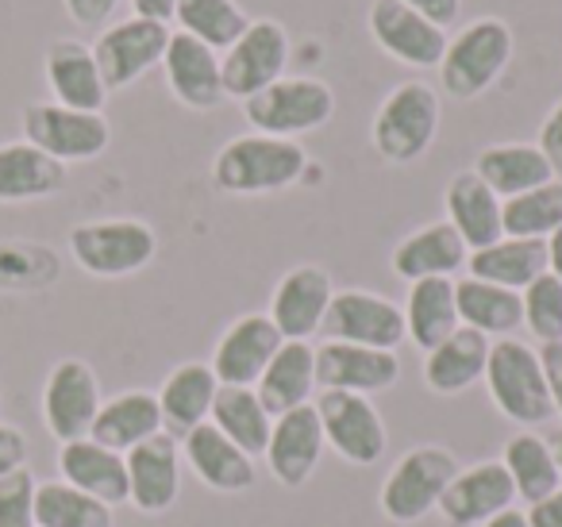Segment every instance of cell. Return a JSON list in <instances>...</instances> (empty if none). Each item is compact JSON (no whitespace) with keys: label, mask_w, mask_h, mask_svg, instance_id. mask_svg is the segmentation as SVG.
<instances>
[{"label":"cell","mask_w":562,"mask_h":527,"mask_svg":"<svg viewBox=\"0 0 562 527\" xmlns=\"http://www.w3.org/2000/svg\"><path fill=\"white\" fill-rule=\"evenodd\" d=\"M308 173V155L297 139L235 135L212 158V186L227 197H270L293 189Z\"/></svg>","instance_id":"cell-1"},{"label":"cell","mask_w":562,"mask_h":527,"mask_svg":"<svg viewBox=\"0 0 562 527\" xmlns=\"http://www.w3.org/2000/svg\"><path fill=\"white\" fill-rule=\"evenodd\" d=\"M513 27L497 16H477L462 27L454 40H447L443 63H439V78H443V93L451 101H477L501 81V74L513 63Z\"/></svg>","instance_id":"cell-2"},{"label":"cell","mask_w":562,"mask_h":527,"mask_svg":"<svg viewBox=\"0 0 562 527\" xmlns=\"http://www.w3.org/2000/svg\"><path fill=\"white\" fill-rule=\"evenodd\" d=\"M439 93L428 81H401L378 104L370 143L390 166H413L431 150L439 135Z\"/></svg>","instance_id":"cell-3"},{"label":"cell","mask_w":562,"mask_h":527,"mask_svg":"<svg viewBox=\"0 0 562 527\" xmlns=\"http://www.w3.org/2000/svg\"><path fill=\"white\" fill-rule=\"evenodd\" d=\"M70 258L89 273V278H132L147 270L158 255V235L147 220L135 216H109V220H86L70 227Z\"/></svg>","instance_id":"cell-4"},{"label":"cell","mask_w":562,"mask_h":527,"mask_svg":"<svg viewBox=\"0 0 562 527\" xmlns=\"http://www.w3.org/2000/svg\"><path fill=\"white\" fill-rule=\"evenodd\" d=\"M485 389H490L493 408L520 427H539L554 416L551 389L543 378L539 350L520 339H493L490 362H485Z\"/></svg>","instance_id":"cell-5"},{"label":"cell","mask_w":562,"mask_h":527,"mask_svg":"<svg viewBox=\"0 0 562 527\" xmlns=\"http://www.w3.org/2000/svg\"><path fill=\"white\" fill-rule=\"evenodd\" d=\"M459 473V458L447 447H413L393 462L378 489V508L390 524L413 527L439 508V496Z\"/></svg>","instance_id":"cell-6"},{"label":"cell","mask_w":562,"mask_h":527,"mask_svg":"<svg viewBox=\"0 0 562 527\" xmlns=\"http://www.w3.org/2000/svg\"><path fill=\"white\" fill-rule=\"evenodd\" d=\"M336 116V93L321 78H285L266 86L250 101H243V120L250 132L278 135V139H301L308 132H321Z\"/></svg>","instance_id":"cell-7"},{"label":"cell","mask_w":562,"mask_h":527,"mask_svg":"<svg viewBox=\"0 0 562 527\" xmlns=\"http://www.w3.org/2000/svg\"><path fill=\"white\" fill-rule=\"evenodd\" d=\"M20 127H24V139L32 143V147L58 158L63 166L93 162L112 143V127H109V120H104V112H78L55 101L27 104V109L20 112Z\"/></svg>","instance_id":"cell-8"},{"label":"cell","mask_w":562,"mask_h":527,"mask_svg":"<svg viewBox=\"0 0 562 527\" xmlns=\"http://www.w3.org/2000/svg\"><path fill=\"white\" fill-rule=\"evenodd\" d=\"M290 55H293V40L278 20H270V16L250 20L247 32L220 55L224 93L232 97V101H250V97L262 93L266 86L285 78Z\"/></svg>","instance_id":"cell-9"},{"label":"cell","mask_w":562,"mask_h":527,"mask_svg":"<svg viewBox=\"0 0 562 527\" xmlns=\"http://www.w3.org/2000/svg\"><path fill=\"white\" fill-rule=\"evenodd\" d=\"M313 404L324 427V442H328L344 462L359 466V470L382 462L385 447H390V431H385L382 412L374 408L370 396L321 389V396H316Z\"/></svg>","instance_id":"cell-10"},{"label":"cell","mask_w":562,"mask_h":527,"mask_svg":"<svg viewBox=\"0 0 562 527\" xmlns=\"http://www.w3.org/2000/svg\"><path fill=\"white\" fill-rule=\"evenodd\" d=\"M43 424L58 442L89 439L101 412V378L86 358H58L43 381Z\"/></svg>","instance_id":"cell-11"},{"label":"cell","mask_w":562,"mask_h":527,"mask_svg":"<svg viewBox=\"0 0 562 527\" xmlns=\"http://www.w3.org/2000/svg\"><path fill=\"white\" fill-rule=\"evenodd\" d=\"M321 335L331 343H355V347L374 350H397L408 339L401 304L370 289H336Z\"/></svg>","instance_id":"cell-12"},{"label":"cell","mask_w":562,"mask_h":527,"mask_svg":"<svg viewBox=\"0 0 562 527\" xmlns=\"http://www.w3.org/2000/svg\"><path fill=\"white\" fill-rule=\"evenodd\" d=\"M166 43H170V27L155 24V20H116L109 24L93 43V58L101 66V78L109 93L132 89L139 78H147L155 66H162Z\"/></svg>","instance_id":"cell-13"},{"label":"cell","mask_w":562,"mask_h":527,"mask_svg":"<svg viewBox=\"0 0 562 527\" xmlns=\"http://www.w3.org/2000/svg\"><path fill=\"white\" fill-rule=\"evenodd\" d=\"M370 40L401 66L413 70H439L447 51V32L413 12L405 0H370L367 12Z\"/></svg>","instance_id":"cell-14"},{"label":"cell","mask_w":562,"mask_h":527,"mask_svg":"<svg viewBox=\"0 0 562 527\" xmlns=\"http://www.w3.org/2000/svg\"><path fill=\"white\" fill-rule=\"evenodd\" d=\"M331 296H336L331 273L324 266L301 262L290 273H281L266 316L273 319V327H278L285 343H308L313 335H321Z\"/></svg>","instance_id":"cell-15"},{"label":"cell","mask_w":562,"mask_h":527,"mask_svg":"<svg viewBox=\"0 0 562 527\" xmlns=\"http://www.w3.org/2000/svg\"><path fill=\"white\" fill-rule=\"evenodd\" d=\"M516 504V489L501 458H485L474 466H459L451 485L439 496V516L447 527H485L493 516Z\"/></svg>","instance_id":"cell-16"},{"label":"cell","mask_w":562,"mask_h":527,"mask_svg":"<svg viewBox=\"0 0 562 527\" xmlns=\"http://www.w3.org/2000/svg\"><path fill=\"white\" fill-rule=\"evenodd\" d=\"M324 450H328V442H324L316 404H305V408H293L285 416H273V431L262 458L278 485L305 489L313 481V473L321 470Z\"/></svg>","instance_id":"cell-17"},{"label":"cell","mask_w":562,"mask_h":527,"mask_svg":"<svg viewBox=\"0 0 562 527\" xmlns=\"http://www.w3.org/2000/svg\"><path fill=\"white\" fill-rule=\"evenodd\" d=\"M127 462V504L143 516H162L181 496V442L158 431L124 455Z\"/></svg>","instance_id":"cell-18"},{"label":"cell","mask_w":562,"mask_h":527,"mask_svg":"<svg viewBox=\"0 0 562 527\" xmlns=\"http://www.w3.org/2000/svg\"><path fill=\"white\" fill-rule=\"evenodd\" d=\"M401 381L397 350L355 347V343L324 339L316 347V389H339V393H390Z\"/></svg>","instance_id":"cell-19"},{"label":"cell","mask_w":562,"mask_h":527,"mask_svg":"<svg viewBox=\"0 0 562 527\" xmlns=\"http://www.w3.org/2000/svg\"><path fill=\"white\" fill-rule=\"evenodd\" d=\"M162 74H166V89L173 93V101L189 112H212L227 101L220 55L186 32H170Z\"/></svg>","instance_id":"cell-20"},{"label":"cell","mask_w":562,"mask_h":527,"mask_svg":"<svg viewBox=\"0 0 562 527\" xmlns=\"http://www.w3.org/2000/svg\"><path fill=\"white\" fill-rule=\"evenodd\" d=\"M281 332L273 327V319L266 312H247L235 324H227V332L216 339L212 350V373L220 385H247L255 389L262 370L270 366V358L281 350Z\"/></svg>","instance_id":"cell-21"},{"label":"cell","mask_w":562,"mask_h":527,"mask_svg":"<svg viewBox=\"0 0 562 527\" xmlns=\"http://www.w3.org/2000/svg\"><path fill=\"white\" fill-rule=\"evenodd\" d=\"M181 462L196 473L201 485H209L212 493L239 496L247 489H255L258 481V458H250L247 450H239L224 431H216L212 424H201L181 439Z\"/></svg>","instance_id":"cell-22"},{"label":"cell","mask_w":562,"mask_h":527,"mask_svg":"<svg viewBox=\"0 0 562 527\" xmlns=\"http://www.w3.org/2000/svg\"><path fill=\"white\" fill-rule=\"evenodd\" d=\"M50 101L78 112H104L109 86L101 78V66L93 58V47L81 40H55L43 58Z\"/></svg>","instance_id":"cell-23"},{"label":"cell","mask_w":562,"mask_h":527,"mask_svg":"<svg viewBox=\"0 0 562 527\" xmlns=\"http://www.w3.org/2000/svg\"><path fill=\"white\" fill-rule=\"evenodd\" d=\"M470 247L462 243V235L454 232L447 220H436V224L416 227L413 235L393 247L390 266L401 281H428V278H454L459 270H467Z\"/></svg>","instance_id":"cell-24"},{"label":"cell","mask_w":562,"mask_h":527,"mask_svg":"<svg viewBox=\"0 0 562 527\" xmlns=\"http://www.w3.org/2000/svg\"><path fill=\"white\" fill-rule=\"evenodd\" d=\"M443 204L447 224L462 235L470 250H482L490 243L505 239V201L474 170H459L447 181Z\"/></svg>","instance_id":"cell-25"},{"label":"cell","mask_w":562,"mask_h":527,"mask_svg":"<svg viewBox=\"0 0 562 527\" xmlns=\"http://www.w3.org/2000/svg\"><path fill=\"white\" fill-rule=\"evenodd\" d=\"M70 181V166L43 155L27 139L0 143V204H35L58 197Z\"/></svg>","instance_id":"cell-26"},{"label":"cell","mask_w":562,"mask_h":527,"mask_svg":"<svg viewBox=\"0 0 562 527\" xmlns=\"http://www.w3.org/2000/svg\"><path fill=\"white\" fill-rule=\"evenodd\" d=\"M58 473L93 501L120 508L127 504V462L120 450L101 447L97 439L58 442Z\"/></svg>","instance_id":"cell-27"},{"label":"cell","mask_w":562,"mask_h":527,"mask_svg":"<svg viewBox=\"0 0 562 527\" xmlns=\"http://www.w3.org/2000/svg\"><path fill=\"white\" fill-rule=\"evenodd\" d=\"M220 381L209 362H181L166 373L158 389V408H162V427L173 439H186L193 427L209 424L212 404H216Z\"/></svg>","instance_id":"cell-28"},{"label":"cell","mask_w":562,"mask_h":527,"mask_svg":"<svg viewBox=\"0 0 562 527\" xmlns=\"http://www.w3.org/2000/svg\"><path fill=\"white\" fill-rule=\"evenodd\" d=\"M258 401L270 416H285L293 408L313 404L316 389V347L313 343H281L255 385Z\"/></svg>","instance_id":"cell-29"},{"label":"cell","mask_w":562,"mask_h":527,"mask_svg":"<svg viewBox=\"0 0 562 527\" xmlns=\"http://www.w3.org/2000/svg\"><path fill=\"white\" fill-rule=\"evenodd\" d=\"M493 339H485L474 327H459L451 339L424 355V385L439 396H459L485 378Z\"/></svg>","instance_id":"cell-30"},{"label":"cell","mask_w":562,"mask_h":527,"mask_svg":"<svg viewBox=\"0 0 562 527\" xmlns=\"http://www.w3.org/2000/svg\"><path fill=\"white\" fill-rule=\"evenodd\" d=\"M158 431H166L158 396L147 393V389H127V393H116L101 404L89 439H97L101 447L127 455V450L139 447V442L155 439Z\"/></svg>","instance_id":"cell-31"},{"label":"cell","mask_w":562,"mask_h":527,"mask_svg":"<svg viewBox=\"0 0 562 527\" xmlns=\"http://www.w3.org/2000/svg\"><path fill=\"white\" fill-rule=\"evenodd\" d=\"M474 173L501 201H513V197L554 181L551 162H547L536 143H490V147L477 150Z\"/></svg>","instance_id":"cell-32"},{"label":"cell","mask_w":562,"mask_h":527,"mask_svg":"<svg viewBox=\"0 0 562 527\" xmlns=\"http://www.w3.org/2000/svg\"><path fill=\"white\" fill-rule=\"evenodd\" d=\"M405 312V335L416 347L428 355L436 350L443 339H451L462 327L459 319V301H454V278H428V281H413L408 296L401 304Z\"/></svg>","instance_id":"cell-33"},{"label":"cell","mask_w":562,"mask_h":527,"mask_svg":"<svg viewBox=\"0 0 562 527\" xmlns=\"http://www.w3.org/2000/svg\"><path fill=\"white\" fill-rule=\"evenodd\" d=\"M467 273L477 281H490V285L513 289L524 293L539 273H547V243L543 239H505L490 243L482 250H470Z\"/></svg>","instance_id":"cell-34"},{"label":"cell","mask_w":562,"mask_h":527,"mask_svg":"<svg viewBox=\"0 0 562 527\" xmlns=\"http://www.w3.org/2000/svg\"><path fill=\"white\" fill-rule=\"evenodd\" d=\"M454 301H459L462 327H474L485 339H508L524 327V304L513 289L490 285L467 273L462 281H454Z\"/></svg>","instance_id":"cell-35"},{"label":"cell","mask_w":562,"mask_h":527,"mask_svg":"<svg viewBox=\"0 0 562 527\" xmlns=\"http://www.w3.org/2000/svg\"><path fill=\"white\" fill-rule=\"evenodd\" d=\"M209 424L216 427V431H224L239 450H247L250 458L266 455V442H270V431H273V416L262 408L255 389H247V385H220Z\"/></svg>","instance_id":"cell-36"},{"label":"cell","mask_w":562,"mask_h":527,"mask_svg":"<svg viewBox=\"0 0 562 527\" xmlns=\"http://www.w3.org/2000/svg\"><path fill=\"white\" fill-rule=\"evenodd\" d=\"M501 466L508 470L513 478V489H516V501L524 504H536L543 496H551L554 489L562 485V473L554 466V455H551V442L536 431H520L505 442L501 450Z\"/></svg>","instance_id":"cell-37"},{"label":"cell","mask_w":562,"mask_h":527,"mask_svg":"<svg viewBox=\"0 0 562 527\" xmlns=\"http://www.w3.org/2000/svg\"><path fill=\"white\" fill-rule=\"evenodd\" d=\"M35 527H112V508L63 478L40 481V489H35Z\"/></svg>","instance_id":"cell-38"},{"label":"cell","mask_w":562,"mask_h":527,"mask_svg":"<svg viewBox=\"0 0 562 527\" xmlns=\"http://www.w3.org/2000/svg\"><path fill=\"white\" fill-rule=\"evenodd\" d=\"M173 24H178V32L193 35V40H201L204 47H212L220 55L247 32L250 16L235 0H178Z\"/></svg>","instance_id":"cell-39"},{"label":"cell","mask_w":562,"mask_h":527,"mask_svg":"<svg viewBox=\"0 0 562 527\" xmlns=\"http://www.w3.org/2000/svg\"><path fill=\"white\" fill-rule=\"evenodd\" d=\"M562 227V178L505 201V235L513 239H551Z\"/></svg>","instance_id":"cell-40"},{"label":"cell","mask_w":562,"mask_h":527,"mask_svg":"<svg viewBox=\"0 0 562 527\" xmlns=\"http://www.w3.org/2000/svg\"><path fill=\"white\" fill-rule=\"evenodd\" d=\"M520 304L524 327H528L539 347L543 343H562V281L554 273H539L520 293Z\"/></svg>","instance_id":"cell-41"},{"label":"cell","mask_w":562,"mask_h":527,"mask_svg":"<svg viewBox=\"0 0 562 527\" xmlns=\"http://www.w3.org/2000/svg\"><path fill=\"white\" fill-rule=\"evenodd\" d=\"M35 473L27 466L0 478V527H35Z\"/></svg>","instance_id":"cell-42"},{"label":"cell","mask_w":562,"mask_h":527,"mask_svg":"<svg viewBox=\"0 0 562 527\" xmlns=\"http://www.w3.org/2000/svg\"><path fill=\"white\" fill-rule=\"evenodd\" d=\"M124 0H63L66 16L74 20L78 27H109V20L116 16V9Z\"/></svg>","instance_id":"cell-43"},{"label":"cell","mask_w":562,"mask_h":527,"mask_svg":"<svg viewBox=\"0 0 562 527\" xmlns=\"http://www.w3.org/2000/svg\"><path fill=\"white\" fill-rule=\"evenodd\" d=\"M536 147L543 150V158L551 162L554 178H562V97L554 101V109L547 112L543 127H539V139Z\"/></svg>","instance_id":"cell-44"},{"label":"cell","mask_w":562,"mask_h":527,"mask_svg":"<svg viewBox=\"0 0 562 527\" xmlns=\"http://www.w3.org/2000/svg\"><path fill=\"white\" fill-rule=\"evenodd\" d=\"M20 466H27V435L16 424L0 419V478L20 470Z\"/></svg>","instance_id":"cell-45"},{"label":"cell","mask_w":562,"mask_h":527,"mask_svg":"<svg viewBox=\"0 0 562 527\" xmlns=\"http://www.w3.org/2000/svg\"><path fill=\"white\" fill-rule=\"evenodd\" d=\"M539 362H543V378L551 389L554 416H562V343H543L539 347Z\"/></svg>","instance_id":"cell-46"},{"label":"cell","mask_w":562,"mask_h":527,"mask_svg":"<svg viewBox=\"0 0 562 527\" xmlns=\"http://www.w3.org/2000/svg\"><path fill=\"white\" fill-rule=\"evenodd\" d=\"M405 4L413 12H420L424 20H431L436 27H443V32L462 16V0H405Z\"/></svg>","instance_id":"cell-47"},{"label":"cell","mask_w":562,"mask_h":527,"mask_svg":"<svg viewBox=\"0 0 562 527\" xmlns=\"http://www.w3.org/2000/svg\"><path fill=\"white\" fill-rule=\"evenodd\" d=\"M528 524L531 527H562V485L551 496L528 504Z\"/></svg>","instance_id":"cell-48"},{"label":"cell","mask_w":562,"mask_h":527,"mask_svg":"<svg viewBox=\"0 0 562 527\" xmlns=\"http://www.w3.org/2000/svg\"><path fill=\"white\" fill-rule=\"evenodd\" d=\"M132 4V16L155 20V24H173V12H178V0H127Z\"/></svg>","instance_id":"cell-49"},{"label":"cell","mask_w":562,"mask_h":527,"mask_svg":"<svg viewBox=\"0 0 562 527\" xmlns=\"http://www.w3.org/2000/svg\"><path fill=\"white\" fill-rule=\"evenodd\" d=\"M543 243H547V273H554L562 281V227Z\"/></svg>","instance_id":"cell-50"},{"label":"cell","mask_w":562,"mask_h":527,"mask_svg":"<svg viewBox=\"0 0 562 527\" xmlns=\"http://www.w3.org/2000/svg\"><path fill=\"white\" fill-rule=\"evenodd\" d=\"M485 527H531V524H528V512H520V508L513 504V508H505L501 516H493Z\"/></svg>","instance_id":"cell-51"},{"label":"cell","mask_w":562,"mask_h":527,"mask_svg":"<svg viewBox=\"0 0 562 527\" xmlns=\"http://www.w3.org/2000/svg\"><path fill=\"white\" fill-rule=\"evenodd\" d=\"M547 442H551L554 466H559V473H562V431H559V435H551V439H547Z\"/></svg>","instance_id":"cell-52"}]
</instances>
